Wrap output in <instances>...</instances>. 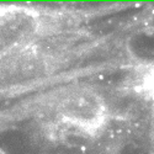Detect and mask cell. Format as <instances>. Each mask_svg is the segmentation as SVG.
Wrapping results in <instances>:
<instances>
[{"label": "cell", "instance_id": "cell-1", "mask_svg": "<svg viewBox=\"0 0 154 154\" xmlns=\"http://www.w3.org/2000/svg\"><path fill=\"white\" fill-rule=\"evenodd\" d=\"M141 90L148 100L154 102V65H152L142 76Z\"/></svg>", "mask_w": 154, "mask_h": 154}, {"label": "cell", "instance_id": "cell-2", "mask_svg": "<svg viewBox=\"0 0 154 154\" xmlns=\"http://www.w3.org/2000/svg\"><path fill=\"white\" fill-rule=\"evenodd\" d=\"M0 154H5V153H4V152H3L1 149H0Z\"/></svg>", "mask_w": 154, "mask_h": 154}]
</instances>
